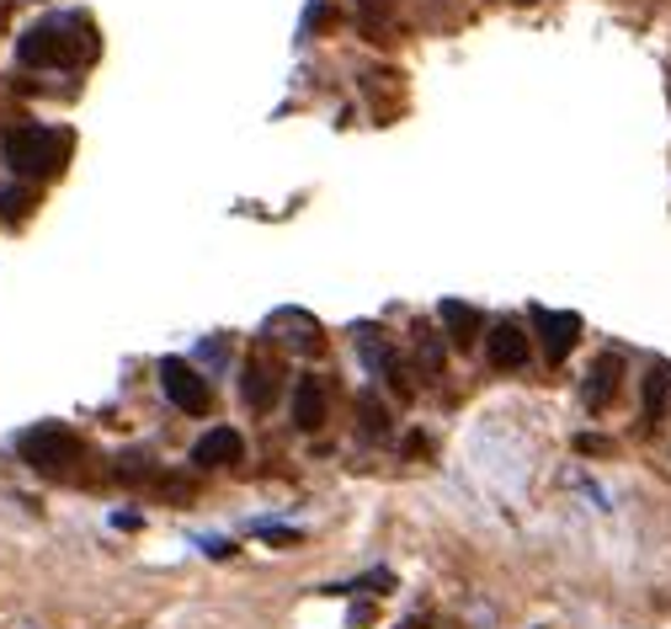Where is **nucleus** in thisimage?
<instances>
[{"label": "nucleus", "mask_w": 671, "mask_h": 629, "mask_svg": "<svg viewBox=\"0 0 671 629\" xmlns=\"http://www.w3.org/2000/svg\"><path fill=\"white\" fill-rule=\"evenodd\" d=\"M17 59L28 70H75L85 59H96V32L85 11H64V17H43L17 38Z\"/></svg>", "instance_id": "obj_1"}, {"label": "nucleus", "mask_w": 671, "mask_h": 629, "mask_svg": "<svg viewBox=\"0 0 671 629\" xmlns=\"http://www.w3.org/2000/svg\"><path fill=\"white\" fill-rule=\"evenodd\" d=\"M70 129H43V123H32V129H17V134L6 139V165L17 171V176H32V182H43V176H59L64 161H70Z\"/></svg>", "instance_id": "obj_2"}, {"label": "nucleus", "mask_w": 671, "mask_h": 629, "mask_svg": "<svg viewBox=\"0 0 671 629\" xmlns=\"http://www.w3.org/2000/svg\"><path fill=\"white\" fill-rule=\"evenodd\" d=\"M17 454H22L38 475H75L85 459V443L75 438L70 427L43 422V427H28V433L17 438Z\"/></svg>", "instance_id": "obj_3"}, {"label": "nucleus", "mask_w": 671, "mask_h": 629, "mask_svg": "<svg viewBox=\"0 0 671 629\" xmlns=\"http://www.w3.org/2000/svg\"><path fill=\"white\" fill-rule=\"evenodd\" d=\"M283 395V357L272 347V336L251 342V357H245V374H241V400L251 410H272Z\"/></svg>", "instance_id": "obj_4"}, {"label": "nucleus", "mask_w": 671, "mask_h": 629, "mask_svg": "<svg viewBox=\"0 0 671 629\" xmlns=\"http://www.w3.org/2000/svg\"><path fill=\"white\" fill-rule=\"evenodd\" d=\"M155 374H161L165 400H171L176 410H187V416H209V406H214V389H209V379H203L192 363H182V357H165Z\"/></svg>", "instance_id": "obj_5"}, {"label": "nucleus", "mask_w": 671, "mask_h": 629, "mask_svg": "<svg viewBox=\"0 0 671 629\" xmlns=\"http://www.w3.org/2000/svg\"><path fill=\"white\" fill-rule=\"evenodd\" d=\"M357 353H363V363H368V368H374L378 379L389 384L400 400H405V395H416V379H410V368H405L400 353H395V347H389V342H384L374 326L357 331Z\"/></svg>", "instance_id": "obj_6"}, {"label": "nucleus", "mask_w": 671, "mask_h": 629, "mask_svg": "<svg viewBox=\"0 0 671 629\" xmlns=\"http://www.w3.org/2000/svg\"><path fill=\"white\" fill-rule=\"evenodd\" d=\"M528 315H533V326H538L543 357H549V363H565L570 347L581 342V315H570V310H543V304H533Z\"/></svg>", "instance_id": "obj_7"}, {"label": "nucleus", "mask_w": 671, "mask_h": 629, "mask_svg": "<svg viewBox=\"0 0 671 629\" xmlns=\"http://www.w3.org/2000/svg\"><path fill=\"white\" fill-rule=\"evenodd\" d=\"M192 459H197V469H230L235 459H245V438L235 433V427H214V433L197 438Z\"/></svg>", "instance_id": "obj_8"}, {"label": "nucleus", "mask_w": 671, "mask_h": 629, "mask_svg": "<svg viewBox=\"0 0 671 629\" xmlns=\"http://www.w3.org/2000/svg\"><path fill=\"white\" fill-rule=\"evenodd\" d=\"M485 342H490V363L496 368H522L528 363V331L517 326V321H496V326L485 331Z\"/></svg>", "instance_id": "obj_9"}, {"label": "nucleus", "mask_w": 671, "mask_h": 629, "mask_svg": "<svg viewBox=\"0 0 671 629\" xmlns=\"http://www.w3.org/2000/svg\"><path fill=\"white\" fill-rule=\"evenodd\" d=\"M294 427L298 433H321L325 427V379L321 374H304L294 384Z\"/></svg>", "instance_id": "obj_10"}, {"label": "nucleus", "mask_w": 671, "mask_h": 629, "mask_svg": "<svg viewBox=\"0 0 671 629\" xmlns=\"http://www.w3.org/2000/svg\"><path fill=\"white\" fill-rule=\"evenodd\" d=\"M267 331H277V336H283L288 347H298V353H321V347H325L321 326H315V321H309L304 310H277V315L267 321Z\"/></svg>", "instance_id": "obj_11"}, {"label": "nucleus", "mask_w": 671, "mask_h": 629, "mask_svg": "<svg viewBox=\"0 0 671 629\" xmlns=\"http://www.w3.org/2000/svg\"><path fill=\"white\" fill-rule=\"evenodd\" d=\"M618 384H623V357H618V353H602L597 363H591V374H587V406H591V410L613 406Z\"/></svg>", "instance_id": "obj_12"}, {"label": "nucleus", "mask_w": 671, "mask_h": 629, "mask_svg": "<svg viewBox=\"0 0 671 629\" xmlns=\"http://www.w3.org/2000/svg\"><path fill=\"white\" fill-rule=\"evenodd\" d=\"M437 315H443V326H448V342H454V347H475V342H480V310H475V304H458V300H443V310H437Z\"/></svg>", "instance_id": "obj_13"}, {"label": "nucleus", "mask_w": 671, "mask_h": 629, "mask_svg": "<svg viewBox=\"0 0 671 629\" xmlns=\"http://www.w3.org/2000/svg\"><path fill=\"white\" fill-rule=\"evenodd\" d=\"M667 395H671V368H667V363H655V368L644 374V422H661Z\"/></svg>", "instance_id": "obj_14"}, {"label": "nucleus", "mask_w": 671, "mask_h": 629, "mask_svg": "<svg viewBox=\"0 0 671 629\" xmlns=\"http://www.w3.org/2000/svg\"><path fill=\"white\" fill-rule=\"evenodd\" d=\"M357 416H363V422H357V427H363V438H384V433H389V406L378 400L374 389H363V400H357Z\"/></svg>", "instance_id": "obj_15"}, {"label": "nucleus", "mask_w": 671, "mask_h": 629, "mask_svg": "<svg viewBox=\"0 0 671 629\" xmlns=\"http://www.w3.org/2000/svg\"><path fill=\"white\" fill-rule=\"evenodd\" d=\"M32 203H38V187H0V220H28Z\"/></svg>", "instance_id": "obj_16"}, {"label": "nucleus", "mask_w": 671, "mask_h": 629, "mask_svg": "<svg viewBox=\"0 0 671 629\" xmlns=\"http://www.w3.org/2000/svg\"><path fill=\"white\" fill-rule=\"evenodd\" d=\"M416 357H421V374H427V379H437V374H443V342H437L431 331H421V336H416Z\"/></svg>", "instance_id": "obj_17"}, {"label": "nucleus", "mask_w": 671, "mask_h": 629, "mask_svg": "<svg viewBox=\"0 0 671 629\" xmlns=\"http://www.w3.org/2000/svg\"><path fill=\"white\" fill-rule=\"evenodd\" d=\"M112 475H118V480H155V465H150L144 454H118Z\"/></svg>", "instance_id": "obj_18"}, {"label": "nucleus", "mask_w": 671, "mask_h": 629, "mask_svg": "<svg viewBox=\"0 0 671 629\" xmlns=\"http://www.w3.org/2000/svg\"><path fill=\"white\" fill-rule=\"evenodd\" d=\"M342 592H378V598H384V592H395V576H389V571H374V576H363V581H347Z\"/></svg>", "instance_id": "obj_19"}, {"label": "nucleus", "mask_w": 671, "mask_h": 629, "mask_svg": "<svg viewBox=\"0 0 671 629\" xmlns=\"http://www.w3.org/2000/svg\"><path fill=\"white\" fill-rule=\"evenodd\" d=\"M325 22H331V0H309V11H304V38H315V32L325 28Z\"/></svg>", "instance_id": "obj_20"}, {"label": "nucleus", "mask_w": 671, "mask_h": 629, "mask_svg": "<svg viewBox=\"0 0 671 629\" xmlns=\"http://www.w3.org/2000/svg\"><path fill=\"white\" fill-rule=\"evenodd\" d=\"M576 448H581V454H608V443L591 438V433H581V438H576Z\"/></svg>", "instance_id": "obj_21"}, {"label": "nucleus", "mask_w": 671, "mask_h": 629, "mask_svg": "<svg viewBox=\"0 0 671 629\" xmlns=\"http://www.w3.org/2000/svg\"><path fill=\"white\" fill-rule=\"evenodd\" d=\"M427 448H431V443L421 438V433H410V438H405V454H427Z\"/></svg>", "instance_id": "obj_22"}]
</instances>
